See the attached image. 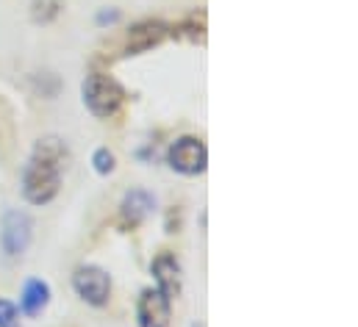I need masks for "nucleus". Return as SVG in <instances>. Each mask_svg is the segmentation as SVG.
Wrapping results in <instances>:
<instances>
[{
    "instance_id": "f257e3e1",
    "label": "nucleus",
    "mask_w": 358,
    "mask_h": 327,
    "mask_svg": "<svg viewBox=\"0 0 358 327\" xmlns=\"http://www.w3.org/2000/svg\"><path fill=\"white\" fill-rule=\"evenodd\" d=\"M67 159V147L56 136H45L36 142L34 156L22 169V197L31 205H48L62 191V164Z\"/></svg>"
},
{
    "instance_id": "f03ea898",
    "label": "nucleus",
    "mask_w": 358,
    "mask_h": 327,
    "mask_svg": "<svg viewBox=\"0 0 358 327\" xmlns=\"http://www.w3.org/2000/svg\"><path fill=\"white\" fill-rule=\"evenodd\" d=\"M81 94H84V106L90 108L92 117L97 119H111L120 114L122 103H125V92L122 86L106 73H92L87 81L81 83Z\"/></svg>"
},
{
    "instance_id": "7ed1b4c3",
    "label": "nucleus",
    "mask_w": 358,
    "mask_h": 327,
    "mask_svg": "<svg viewBox=\"0 0 358 327\" xmlns=\"http://www.w3.org/2000/svg\"><path fill=\"white\" fill-rule=\"evenodd\" d=\"M167 164L186 177H194V175H203L206 166H208V150L203 145V139L197 136H180L170 145L167 150Z\"/></svg>"
},
{
    "instance_id": "20e7f679",
    "label": "nucleus",
    "mask_w": 358,
    "mask_h": 327,
    "mask_svg": "<svg viewBox=\"0 0 358 327\" xmlns=\"http://www.w3.org/2000/svg\"><path fill=\"white\" fill-rule=\"evenodd\" d=\"M73 289H76V294H78L87 305L103 308V305L108 303V297H111V277H108L106 269H100V266H94V263H84V266H78L76 275H73Z\"/></svg>"
},
{
    "instance_id": "39448f33",
    "label": "nucleus",
    "mask_w": 358,
    "mask_h": 327,
    "mask_svg": "<svg viewBox=\"0 0 358 327\" xmlns=\"http://www.w3.org/2000/svg\"><path fill=\"white\" fill-rule=\"evenodd\" d=\"M31 236H34V219L25 211L11 208V211L3 214V219H0V247L8 258L22 255L31 245Z\"/></svg>"
},
{
    "instance_id": "423d86ee",
    "label": "nucleus",
    "mask_w": 358,
    "mask_h": 327,
    "mask_svg": "<svg viewBox=\"0 0 358 327\" xmlns=\"http://www.w3.org/2000/svg\"><path fill=\"white\" fill-rule=\"evenodd\" d=\"M139 327H170L173 322V300L164 297L159 289H145L139 297Z\"/></svg>"
},
{
    "instance_id": "0eeeda50",
    "label": "nucleus",
    "mask_w": 358,
    "mask_h": 327,
    "mask_svg": "<svg viewBox=\"0 0 358 327\" xmlns=\"http://www.w3.org/2000/svg\"><path fill=\"white\" fill-rule=\"evenodd\" d=\"M153 277H156V289L170 297V300H178L180 289H183V277H180V263L173 252H162L156 261H153Z\"/></svg>"
},
{
    "instance_id": "6e6552de",
    "label": "nucleus",
    "mask_w": 358,
    "mask_h": 327,
    "mask_svg": "<svg viewBox=\"0 0 358 327\" xmlns=\"http://www.w3.org/2000/svg\"><path fill=\"white\" fill-rule=\"evenodd\" d=\"M167 34H170V28H167L164 22H159V20H145V22H136V25L128 31L125 48H128V53H145V50L162 45Z\"/></svg>"
},
{
    "instance_id": "1a4fd4ad",
    "label": "nucleus",
    "mask_w": 358,
    "mask_h": 327,
    "mask_svg": "<svg viewBox=\"0 0 358 327\" xmlns=\"http://www.w3.org/2000/svg\"><path fill=\"white\" fill-rule=\"evenodd\" d=\"M150 211H153V197L145 191V189H134V191H128L125 197H122V203H120V217H122V222L125 225H139V222H145L148 217H150Z\"/></svg>"
},
{
    "instance_id": "9d476101",
    "label": "nucleus",
    "mask_w": 358,
    "mask_h": 327,
    "mask_svg": "<svg viewBox=\"0 0 358 327\" xmlns=\"http://www.w3.org/2000/svg\"><path fill=\"white\" fill-rule=\"evenodd\" d=\"M50 303V286L39 277H31L25 280L22 291H20V311L25 317H39Z\"/></svg>"
},
{
    "instance_id": "9b49d317",
    "label": "nucleus",
    "mask_w": 358,
    "mask_h": 327,
    "mask_svg": "<svg viewBox=\"0 0 358 327\" xmlns=\"http://www.w3.org/2000/svg\"><path fill=\"white\" fill-rule=\"evenodd\" d=\"M62 8H64V0H34L31 17H34V22H50L59 17Z\"/></svg>"
},
{
    "instance_id": "f8f14e48",
    "label": "nucleus",
    "mask_w": 358,
    "mask_h": 327,
    "mask_svg": "<svg viewBox=\"0 0 358 327\" xmlns=\"http://www.w3.org/2000/svg\"><path fill=\"white\" fill-rule=\"evenodd\" d=\"M114 164H117V159H114V153L108 147H97L92 153V166H94L97 175H111L114 172Z\"/></svg>"
},
{
    "instance_id": "ddd939ff",
    "label": "nucleus",
    "mask_w": 358,
    "mask_h": 327,
    "mask_svg": "<svg viewBox=\"0 0 358 327\" xmlns=\"http://www.w3.org/2000/svg\"><path fill=\"white\" fill-rule=\"evenodd\" d=\"M0 327H20V308L0 297Z\"/></svg>"
}]
</instances>
